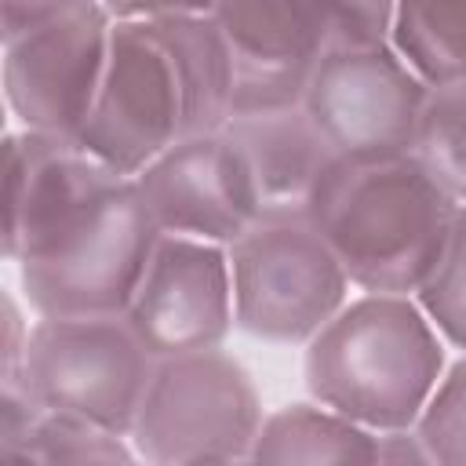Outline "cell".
<instances>
[{
	"label": "cell",
	"mask_w": 466,
	"mask_h": 466,
	"mask_svg": "<svg viewBox=\"0 0 466 466\" xmlns=\"http://www.w3.org/2000/svg\"><path fill=\"white\" fill-rule=\"evenodd\" d=\"M222 131L251 171L262 215H306L320 182L339 164L335 149L302 106L233 116Z\"/></svg>",
	"instance_id": "14"
},
{
	"label": "cell",
	"mask_w": 466,
	"mask_h": 466,
	"mask_svg": "<svg viewBox=\"0 0 466 466\" xmlns=\"http://www.w3.org/2000/svg\"><path fill=\"white\" fill-rule=\"evenodd\" d=\"M302 368L320 408L371 433H408L441 382L444 346L415 299L364 295L306 342Z\"/></svg>",
	"instance_id": "2"
},
{
	"label": "cell",
	"mask_w": 466,
	"mask_h": 466,
	"mask_svg": "<svg viewBox=\"0 0 466 466\" xmlns=\"http://www.w3.org/2000/svg\"><path fill=\"white\" fill-rule=\"evenodd\" d=\"M390 47L426 87L466 84V4H397Z\"/></svg>",
	"instance_id": "16"
},
{
	"label": "cell",
	"mask_w": 466,
	"mask_h": 466,
	"mask_svg": "<svg viewBox=\"0 0 466 466\" xmlns=\"http://www.w3.org/2000/svg\"><path fill=\"white\" fill-rule=\"evenodd\" d=\"M397 4H328V47H390Z\"/></svg>",
	"instance_id": "21"
},
{
	"label": "cell",
	"mask_w": 466,
	"mask_h": 466,
	"mask_svg": "<svg viewBox=\"0 0 466 466\" xmlns=\"http://www.w3.org/2000/svg\"><path fill=\"white\" fill-rule=\"evenodd\" d=\"M4 466H40V459L29 451V444H4Z\"/></svg>",
	"instance_id": "23"
},
{
	"label": "cell",
	"mask_w": 466,
	"mask_h": 466,
	"mask_svg": "<svg viewBox=\"0 0 466 466\" xmlns=\"http://www.w3.org/2000/svg\"><path fill=\"white\" fill-rule=\"evenodd\" d=\"M135 186L160 237L229 248L262 215L251 171L226 131L175 142L135 178Z\"/></svg>",
	"instance_id": "13"
},
{
	"label": "cell",
	"mask_w": 466,
	"mask_h": 466,
	"mask_svg": "<svg viewBox=\"0 0 466 466\" xmlns=\"http://www.w3.org/2000/svg\"><path fill=\"white\" fill-rule=\"evenodd\" d=\"M157 244L160 229L135 178H120L44 258L18 266L22 291L44 320L124 317Z\"/></svg>",
	"instance_id": "7"
},
{
	"label": "cell",
	"mask_w": 466,
	"mask_h": 466,
	"mask_svg": "<svg viewBox=\"0 0 466 466\" xmlns=\"http://www.w3.org/2000/svg\"><path fill=\"white\" fill-rule=\"evenodd\" d=\"M22 444H29L40 466H142L124 437L62 415H44L22 437Z\"/></svg>",
	"instance_id": "18"
},
{
	"label": "cell",
	"mask_w": 466,
	"mask_h": 466,
	"mask_svg": "<svg viewBox=\"0 0 466 466\" xmlns=\"http://www.w3.org/2000/svg\"><path fill=\"white\" fill-rule=\"evenodd\" d=\"M109 62L76 142L113 175L138 178L186 138V91L153 7H109Z\"/></svg>",
	"instance_id": "6"
},
{
	"label": "cell",
	"mask_w": 466,
	"mask_h": 466,
	"mask_svg": "<svg viewBox=\"0 0 466 466\" xmlns=\"http://www.w3.org/2000/svg\"><path fill=\"white\" fill-rule=\"evenodd\" d=\"M102 4H0L4 95L22 131L80 138L109 62Z\"/></svg>",
	"instance_id": "3"
},
{
	"label": "cell",
	"mask_w": 466,
	"mask_h": 466,
	"mask_svg": "<svg viewBox=\"0 0 466 466\" xmlns=\"http://www.w3.org/2000/svg\"><path fill=\"white\" fill-rule=\"evenodd\" d=\"M153 368L124 317H40L25 328L22 368L4 382H22L44 415L131 437Z\"/></svg>",
	"instance_id": "4"
},
{
	"label": "cell",
	"mask_w": 466,
	"mask_h": 466,
	"mask_svg": "<svg viewBox=\"0 0 466 466\" xmlns=\"http://www.w3.org/2000/svg\"><path fill=\"white\" fill-rule=\"evenodd\" d=\"M262 422L248 368L222 350H204L157 360L131 448L146 466L240 462L251 455Z\"/></svg>",
	"instance_id": "5"
},
{
	"label": "cell",
	"mask_w": 466,
	"mask_h": 466,
	"mask_svg": "<svg viewBox=\"0 0 466 466\" xmlns=\"http://www.w3.org/2000/svg\"><path fill=\"white\" fill-rule=\"evenodd\" d=\"M211 15L233 58V116L277 113L306 102L313 69L328 51V4H211Z\"/></svg>",
	"instance_id": "11"
},
{
	"label": "cell",
	"mask_w": 466,
	"mask_h": 466,
	"mask_svg": "<svg viewBox=\"0 0 466 466\" xmlns=\"http://www.w3.org/2000/svg\"><path fill=\"white\" fill-rule=\"evenodd\" d=\"M226 251L233 324L262 342H309L346 306L350 280L306 215H258Z\"/></svg>",
	"instance_id": "8"
},
{
	"label": "cell",
	"mask_w": 466,
	"mask_h": 466,
	"mask_svg": "<svg viewBox=\"0 0 466 466\" xmlns=\"http://www.w3.org/2000/svg\"><path fill=\"white\" fill-rule=\"evenodd\" d=\"M4 255L18 266L44 258L120 182L76 138L36 131L4 138Z\"/></svg>",
	"instance_id": "12"
},
{
	"label": "cell",
	"mask_w": 466,
	"mask_h": 466,
	"mask_svg": "<svg viewBox=\"0 0 466 466\" xmlns=\"http://www.w3.org/2000/svg\"><path fill=\"white\" fill-rule=\"evenodd\" d=\"M459 204L415 157L350 164L320 182L306 218L339 258L350 284L368 295H419L430 280Z\"/></svg>",
	"instance_id": "1"
},
{
	"label": "cell",
	"mask_w": 466,
	"mask_h": 466,
	"mask_svg": "<svg viewBox=\"0 0 466 466\" xmlns=\"http://www.w3.org/2000/svg\"><path fill=\"white\" fill-rule=\"evenodd\" d=\"M218 466H248V459H240V462H218Z\"/></svg>",
	"instance_id": "24"
},
{
	"label": "cell",
	"mask_w": 466,
	"mask_h": 466,
	"mask_svg": "<svg viewBox=\"0 0 466 466\" xmlns=\"http://www.w3.org/2000/svg\"><path fill=\"white\" fill-rule=\"evenodd\" d=\"M124 320L153 360L218 350L233 328L229 251L189 237H160Z\"/></svg>",
	"instance_id": "10"
},
{
	"label": "cell",
	"mask_w": 466,
	"mask_h": 466,
	"mask_svg": "<svg viewBox=\"0 0 466 466\" xmlns=\"http://www.w3.org/2000/svg\"><path fill=\"white\" fill-rule=\"evenodd\" d=\"M426 320L451 346L466 350V208L455 211L444 251L430 273V280L415 295Z\"/></svg>",
	"instance_id": "19"
},
{
	"label": "cell",
	"mask_w": 466,
	"mask_h": 466,
	"mask_svg": "<svg viewBox=\"0 0 466 466\" xmlns=\"http://www.w3.org/2000/svg\"><path fill=\"white\" fill-rule=\"evenodd\" d=\"M411 157L459 208H466V84L430 87Z\"/></svg>",
	"instance_id": "17"
},
{
	"label": "cell",
	"mask_w": 466,
	"mask_h": 466,
	"mask_svg": "<svg viewBox=\"0 0 466 466\" xmlns=\"http://www.w3.org/2000/svg\"><path fill=\"white\" fill-rule=\"evenodd\" d=\"M375 466H433V459L422 451L419 437L408 430V433H379Z\"/></svg>",
	"instance_id": "22"
},
{
	"label": "cell",
	"mask_w": 466,
	"mask_h": 466,
	"mask_svg": "<svg viewBox=\"0 0 466 466\" xmlns=\"http://www.w3.org/2000/svg\"><path fill=\"white\" fill-rule=\"evenodd\" d=\"M379 433L320 408L288 404L266 415L248 466H375Z\"/></svg>",
	"instance_id": "15"
},
{
	"label": "cell",
	"mask_w": 466,
	"mask_h": 466,
	"mask_svg": "<svg viewBox=\"0 0 466 466\" xmlns=\"http://www.w3.org/2000/svg\"><path fill=\"white\" fill-rule=\"evenodd\" d=\"M426 95L393 47H328L302 109L339 160L368 164L411 157Z\"/></svg>",
	"instance_id": "9"
},
{
	"label": "cell",
	"mask_w": 466,
	"mask_h": 466,
	"mask_svg": "<svg viewBox=\"0 0 466 466\" xmlns=\"http://www.w3.org/2000/svg\"><path fill=\"white\" fill-rule=\"evenodd\" d=\"M411 433L433 466H466V357L441 375Z\"/></svg>",
	"instance_id": "20"
}]
</instances>
